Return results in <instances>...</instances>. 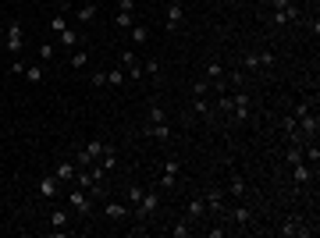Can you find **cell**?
Segmentation results:
<instances>
[{"mask_svg":"<svg viewBox=\"0 0 320 238\" xmlns=\"http://www.w3.org/2000/svg\"><path fill=\"white\" fill-rule=\"evenodd\" d=\"M21 43H25L21 21H7V25H4V50H7L11 57H18V54H21Z\"/></svg>","mask_w":320,"mask_h":238,"instance_id":"cell-1","label":"cell"},{"mask_svg":"<svg viewBox=\"0 0 320 238\" xmlns=\"http://www.w3.org/2000/svg\"><path fill=\"white\" fill-rule=\"evenodd\" d=\"M270 4H274V14H270L274 25H295L299 21V7L292 0H270Z\"/></svg>","mask_w":320,"mask_h":238,"instance_id":"cell-2","label":"cell"},{"mask_svg":"<svg viewBox=\"0 0 320 238\" xmlns=\"http://www.w3.org/2000/svg\"><path fill=\"white\" fill-rule=\"evenodd\" d=\"M68 206H72L79 217H89V213H93V196H89L85 188H79V185H75V188L68 192Z\"/></svg>","mask_w":320,"mask_h":238,"instance_id":"cell-3","label":"cell"},{"mask_svg":"<svg viewBox=\"0 0 320 238\" xmlns=\"http://www.w3.org/2000/svg\"><path fill=\"white\" fill-rule=\"evenodd\" d=\"M103 150H107V142H103V139H93V142H85V150H79L75 163H79V167H93L96 160L103 157Z\"/></svg>","mask_w":320,"mask_h":238,"instance_id":"cell-4","label":"cell"},{"mask_svg":"<svg viewBox=\"0 0 320 238\" xmlns=\"http://www.w3.org/2000/svg\"><path fill=\"white\" fill-rule=\"evenodd\" d=\"M274 61H278V57H274L270 50H253V54L242 57V68H245V72H260V68H270Z\"/></svg>","mask_w":320,"mask_h":238,"instance_id":"cell-5","label":"cell"},{"mask_svg":"<svg viewBox=\"0 0 320 238\" xmlns=\"http://www.w3.org/2000/svg\"><path fill=\"white\" fill-rule=\"evenodd\" d=\"M249 110H253L249 92H245V89H235V92H232V121H249Z\"/></svg>","mask_w":320,"mask_h":238,"instance_id":"cell-6","label":"cell"},{"mask_svg":"<svg viewBox=\"0 0 320 238\" xmlns=\"http://www.w3.org/2000/svg\"><path fill=\"white\" fill-rule=\"evenodd\" d=\"M232 221H235L239 228H253L256 213H253V206H249L245 199H235V206H232Z\"/></svg>","mask_w":320,"mask_h":238,"instance_id":"cell-7","label":"cell"},{"mask_svg":"<svg viewBox=\"0 0 320 238\" xmlns=\"http://www.w3.org/2000/svg\"><path fill=\"white\" fill-rule=\"evenodd\" d=\"M157 210H160V196H157V192H143V199L135 203V213H139V221L153 217Z\"/></svg>","mask_w":320,"mask_h":238,"instance_id":"cell-8","label":"cell"},{"mask_svg":"<svg viewBox=\"0 0 320 238\" xmlns=\"http://www.w3.org/2000/svg\"><path fill=\"white\" fill-rule=\"evenodd\" d=\"M118 61H121V68H125V75H128V79H143V64H139L135 50H121V54H118Z\"/></svg>","mask_w":320,"mask_h":238,"instance_id":"cell-9","label":"cell"},{"mask_svg":"<svg viewBox=\"0 0 320 238\" xmlns=\"http://www.w3.org/2000/svg\"><path fill=\"white\" fill-rule=\"evenodd\" d=\"M164 18H167V29H171V32H178V29L185 25V4H181V0H171V7H167V14H164Z\"/></svg>","mask_w":320,"mask_h":238,"instance_id":"cell-10","label":"cell"},{"mask_svg":"<svg viewBox=\"0 0 320 238\" xmlns=\"http://www.w3.org/2000/svg\"><path fill=\"white\" fill-rule=\"evenodd\" d=\"M299 132H303V139H306V142H310V139H317V132H320V117L313 114V110L299 117Z\"/></svg>","mask_w":320,"mask_h":238,"instance_id":"cell-11","label":"cell"},{"mask_svg":"<svg viewBox=\"0 0 320 238\" xmlns=\"http://www.w3.org/2000/svg\"><path fill=\"white\" fill-rule=\"evenodd\" d=\"M292 181L303 188V185H310L313 181V167L306 163V160H299V163H292Z\"/></svg>","mask_w":320,"mask_h":238,"instance_id":"cell-12","label":"cell"},{"mask_svg":"<svg viewBox=\"0 0 320 238\" xmlns=\"http://www.w3.org/2000/svg\"><path fill=\"white\" fill-rule=\"evenodd\" d=\"M178 171H181V163L171 157L164 163V174H160V188H174V181H178Z\"/></svg>","mask_w":320,"mask_h":238,"instance_id":"cell-13","label":"cell"},{"mask_svg":"<svg viewBox=\"0 0 320 238\" xmlns=\"http://www.w3.org/2000/svg\"><path fill=\"white\" fill-rule=\"evenodd\" d=\"M143 139H160V142H167V139H171V125H167V121H160V125H143Z\"/></svg>","mask_w":320,"mask_h":238,"instance_id":"cell-14","label":"cell"},{"mask_svg":"<svg viewBox=\"0 0 320 238\" xmlns=\"http://www.w3.org/2000/svg\"><path fill=\"white\" fill-rule=\"evenodd\" d=\"M57 185H61L57 174H43V178H39V199H54V196H57Z\"/></svg>","mask_w":320,"mask_h":238,"instance_id":"cell-15","label":"cell"},{"mask_svg":"<svg viewBox=\"0 0 320 238\" xmlns=\"http://www.w3.org/2000/svg\"><path fill=\"white\" fill-rule=\"evenodd\" d=\"M203 199H207V210H214V213H228V203H224V192H221V188H210Z\"/></svg>","mask_w":320,"mask_h":238,"instance_id":"cell-16","label":"cell"},{"mask_svg":"<svg viewBox=\"0 0 320 238\" xmlns=\"http://www.w3.org/2000/svg\"><path fill=\"white\" fill-rule=\"evenodd\" d=\"M57 39H61V46H68V50H79L82 32H79V29H72V25H64V29L57 32Z\"/></svg>","mask_w":320,"mask_h":238,"instance_id":"cell-17","label":"cell"},{"mask_svg":"<svg viewBox=\"0 0 320 238\" xmlns=\"http://www.w3.org/2000/svg\"><path fill=\"white\" fill-rule=\"evenodd\" d=\"M221 79H224V64H221L217 57H210V61H207V82H210V89H217Z\"/></svg>","mask_w":320,"mask_h":238,"instance_id":"cell-18","label":"cell"},{"mask_svg":"<svg viewBox=\"0 0 320 238\" xmlns=\"http://www.w3.org/2000/svg\"><path fill=\"white\" fill-rule=\"evenodd\" d=\"M103 213H107L110 221H125V217H128V203H118V199H110V203H103Z\"/></svg>","mask_w":320,"mask_h":238,"instance_id":"cell-19","label":"cell"},{"mask_svg":"<svg viewBox=\"0 0 320 238\" xmlns=\"http://www.w3.org/2000/svg\"><path fill=\"white\" fill-rule=\"evenodd\" d=\"M245 192H249L245 178H242V174H232V178H228V196H232V199H245Z\"/></svg>","mask_w":320,"mask_h":238,"instance_id":"cell-20","label":"cell"},{"mask_svg":"<svg viewBox=\"0 0 320 238\" xmlns=\"http://www.w3.org/2000/svg\"><path fill=\"white\" fill-rule=\"evenodd\" d=\"M61 181H75V174H79V163L75 160H64V163H57V171H54Z\"/></svg>","mask_w":320,"mask_h":238,"instance_id":"cell-21","label":"cell"},{"mask_svg":"<svg viewBox=\"0 0 320 238\" xmlns=\"http://www.w3.org/2000/svg\"><path fill=\"white\" fill-rule=\"evenodd\" d=\"M75 14H79V21H82V25H93L100 11H96V4H82V7L75 11Z\"/></svg>","mask_w":320,"mask_h":238,"instance_id":"cell-22","label":"cell"},{"mask_svg":"<svg viewBox=\"0 0 320 238\" xmlns=\"http://www.w3.org/2000/svg\"><path fill=\"white\" fill-rule=\"evenodd\" d=\"M114 163H118V153L107 146V150H103V157L96 160V167H100V171H114Z\"/></svg>","mask_w":320,"mask_h":238,"instance_id":"cell-23","label":"cell"},{"mask_svg":"<svg viewBox=\"0 0 320 238\" xmlns=\"http://www.w3.org/2000/svg\"><path fill=\"white\" fill-rule=\"evenodd\" d=\"M68 221H72L68 210H54V213H50V224H54L57 231H68Z\"/></svg>","mask_w":320,"mask_h":238,"instance_id":"cell-24","label":"cell"},{"mask_svg":"<svg viewBox=\"0 0 320 238\" xmlns=\"http://www.w3.org/2000/svg\"><path fill=\"white\" fill-rule=\"evenodd\" d=\"M192 110H196L199 117H210V110H214V107L207 103V96H192Z\"/></svg>","mask_w":320,"mask_h":238,"instance_id":"cell-25","label":"cell"},{"mask_svg":"<svg viewBox=\"0 0 320 238\" xmlns=\"http://www.w3.org/2000/svg\"><path fill=\"white\" fill-rule=\"evenodd\" d=\"M160 121H167V114H164V107H160V103H153V107H150V114H146V125H160Z\"/></svg>","mask_w":320,"mask_h":238,"instance_id":"cell-26","label":"cell"},{"mask_svg":"<svg viewBox=\"0 0 320 238\" xmlns=\"http://www.w3.org/2000/svg\"><path fill=\"white\" fill-rule=\"evenodd\" d=\"M207 213V199H192L189 203V221H196V217H203Z\"/></svg>","mask_w":320,"mask_h":238,"instance_id":"cell-27","label":"cell"},{"mask_svg":"<svg viewBox=\"0 0 320 238\" xmlns=\"http://www.w3.org/2000/svg\"><path fill=\"white\" fill-rule=\"evenodd\" d=\"M21 75L32 82V85H39V82H43V68H39V64H29V68H25Z\"/></svg>","mask_w":320,"mask_h":238,"instance_id":"cell-28","label":"cell"},{"mask_svg":"<svg viewBox=\"0 0 320 238\" xmlns=\"http://www.w3.org/2000/svg\"><path fill=\"white\" fill-rule=\"evenodd\" d=\"M125 79H128L125 68H110V72H107V85H125Z\"/></svg>","mask_w":320,"mask_h":238,"instance_id":"cell-29","label":"cell"},{"mask_svg":"<svg viewBox=\"0 0 320 238\" xmlns=\"http://www.w3.org/2000/svg\"><path fill=\"white\" fill-rule=\"evenodd\" d=\"M285 160H288V167H292V163H299V160H303V146L288 142V150H285Z\"/></svg>","mask_w":320,"mask_h":238,"instance_id":"cell-30","label":"cell"},{"mask_svg":"<svg viewBox=\"0 0 320 238\" xmlns=\"http://www.w3.org/2000/svg\"><path fill=\"white\" fill-rule=\"evenodd\" d=\"M85 61H89V57H85V50H72V57H68V64H72L75 72H82V68H85Z\"/></svg>","mask_w":320,"mask_h":238,"instance_id":"cell-31","label":"cell"},{"mask_svg":"<svg viewBox=\"0 0 320 238\" xmlns=\"http://www.w3.org/2000/svg\"><path fill=\"white\" fill-rule=\"evenodd\" d=\"M139 199H143V188H139V185H135V181H132V185H128V188H125V203H132V206H135V203H139Z\"/></svg>","mask_w":320,"mask_h":238,"instance_id":"cell-32","label":"cell"},{"mask_svg":"<svg viewBox=\"0 0 320 238\" xmlns=\"http://www.w3.org/2000/svg\"><path fill=\"white\" fill-rule=\"evenodd\" d=\"M171 235H174V238H189V235H192V228H189V217H185V221H178V224L171 228Z\"/></svg>","mask_w":320,"mask_h":238,"instance_id":"cell-33","label":"cell"},{"mask_svg":"<svg viewBox=\"0 0 320 238\" xmlns=\"http://www.w3.org/2000/svg\"><path fill=\"white\" fill-rule=\"evenodd\" d=\"M114 25L118 29H132V11H118L114 14Z\"/></svg>","mask_w":320,"mask_h":238,"instance_id":"cell-34","label":"cell"},{"mask_svg":"<svg viewBox=\"0 0 320 238\" xmlns=\"http://www.w3.org/2000/svg\"><path fill=\"white\" fill-rule=\"evenodd\" d=\"M143 72H146V75H150V79H160V61H157V57H150V61H146V68H143Z\"/></svg>","mask_w":320,"mask_h":238,"instance_id":"cell-35","label":"cell"},{"mask_svg":"<svg viewBox=\"0 0 320 238\" xmlns=\"http://www.w3.org/2000/svg\"><path fill=\"white\" fill-rule=\"evenodd\" d=\"M207 92H210V82L207 79H199L196 85H192V96H207Z\"/></svg>","mask_w":320,"mask_h":238,"instance_id":"cell-36","label":"cell"},{"mask_svg":"<svg viewBox=\"0 0 320 238\" xmlns=\"http://www.w3.org/2000/svg\"><path fill=\"white\" fill-rule=\"evenodd\" d=\"M64 25H68V18H64V14H54V18H50V29H54V32H61Z\"/></svg>","mask_w":320,"mask_h":238,"instance_id":"cell-37","label":"cell"},{"mask_svg":"<svg viewBox=\"0 0 320 238\" xmlns=\"http://www.w3.org/2000/svg\"><path fill=\"white\" fill-rule=\"evenodd\" d=\"M54 57V43H39V61H50Z\"/></svg>","mask_w":320,"mask_h":238,"instance_id":"cell-38","label":"cell"},{"mask_svg":"<svg viewBox=\"0 0 320 238\" xmlns=\"http://www.w3.org/2000/svg\"><path fill=\"white\" fill-rule=\"evenodd\" d=\"M146 39H150L146 29H132V43H146Z\"/></svg>","mask_w":320,"mask_h":238,"instance_id":"cell-39","label":"cell"},{"mask_svg":"<svg viewBox=\"0 0 320 238\" xmlns=\"http://www.w3.org/2000/svg\"><path fill=\"white\" fill-rule=\"evenodd\" d=\"M89 82H93V85H107V72H93V79Z\"/></svg>","mask_w":320,"mask_h":238,"instance_id":"cell-40","label":"cell"},{"mask_svg":"<svg viewBox=\"0 0 320 238\" xmlns=\"http://www.w3.org/2000/svg\"><path fill=\"white\" fill-rule=\"evenodd\" d=\"M118 11H135V0H118Z\"/></svg>","mask_w":320,"mask_h":238,"instance_id":"cell-41","label":"cell"},{"mask_svg":"<svg viewBox=\"0 0 320 238\" xmlns=\"http://www.w3.org/2000/svg\"><path fill=\"white\" fill-rule=\"evenodd\" d=\"M0 46H4V29H0Z\"/></svg>","mask_w":320,"mask_h":238,"instance_id":"cell-42","label":"cell"}]
</instances>
